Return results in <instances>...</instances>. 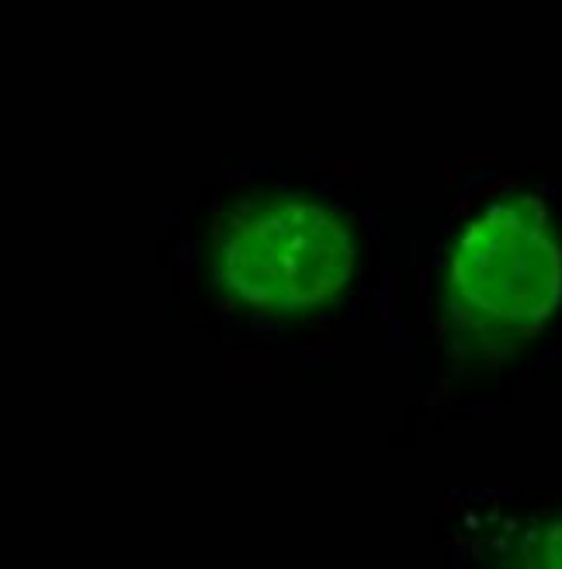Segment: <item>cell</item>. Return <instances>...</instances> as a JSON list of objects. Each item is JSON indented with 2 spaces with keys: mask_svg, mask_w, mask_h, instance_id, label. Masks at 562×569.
I'll list each match as a JSON object with an SVG mask.
<instances>
[{
  "mask_svg": "<svg viewBox=\"0 0 562 569\" xmlns=\"http://www.w3.org/2000/svg\"><path fill=\"white\" fill-rule=\"evenodd\" d=\"M358 268V230L317 191H250L222 209L212 233L215 284L237 302L292 317L327 306Z\"/></svg>",
  "mask_w": 562,
  "mask_h": 569,
  "instance_id": "6da1fadb",
  "label": "cell"
},
{
  "mask_svg": "<svg viewBox=\"0 0 562 569\" xmlns=\"http://www.w3.org/2000/svg\"><path fill=\"white\" fill-rule=\"evenodd\" d=\"M448 302L480 337H518L552 317L562 296V243L531 194H500L465 216L444 261Z\"/></svg>",
  "mask_w": 562,
  "mask_h": 569,
  "instance_id": "7a4b0ae2",
  "label": "cell"
},
{
  "mask_svg": "<svg viewBox=\"0 0 562 569\" xmlns=\"http://www.w3.org/2000/svg\"><path fill=\"white\" fill-rule=\"evenodd\" d=\"M521 569H562V521H552L528 538Z\"/></svg>",
  "mask_w": 562,
  "mask_h": 569,
  "instance_id": "3957f363",
  "label": "cell"
}]
</instances>
